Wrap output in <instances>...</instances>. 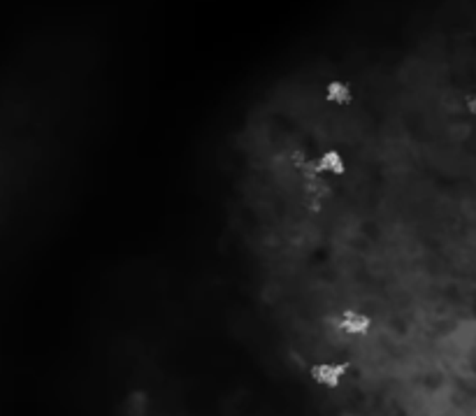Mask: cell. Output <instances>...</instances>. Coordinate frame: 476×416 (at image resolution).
I'll use <instances>...</instances> for the list:
<instances>
[{
	"instance_id": "2",
	"label": "cell",
	"mask_w": 476,
	"mask_h": 416,
	"mask_svg": "<svg viewBox=\"0 0 476 416\" xmlns=\"http://www.w3.org/2000/svg\"><path fill=\"white\" fill-rule=\"evenodd\" d=\"M339 331L354 335V338H363V335L372 331V318L363 312H347L339 318Z\"/></svg>"
},
{
	"instance_id": "5",
	"label": "cell",
	"mask_w": 476,
	"mask_h": 416,
	"mask_svg": "<svg viewBox=\"0 0 476 416\" xmlns=\"http://www.w3.org/2000/svg\"><path fill=\"white\" fill-rule=\"evenodd\" d=\"M465 105H467V112H470L472 117H476V91L467 95V103Z\"/></svg>"
},
{
	"instance_id": "3",
	"label": "cell",
	"mask_w": 476,
	"mask_h": 416,
	"mask_svg": "<svg viewBox=\"0 0 476 416\" xmlns=\"http://www.w3.org/2000/svg\"><path fill=\"white\" fill-rule=\"evenodd\" d=\"M325 100L334 108H349L354 103V88L344 79H332V82L325 84Z\"/></svg>"
},
{
	"instance_id": "1",
	"label": "cell",
	"mask_w": 476,
	"mask_h": 416,
	"mask_svg": "<svg viewBox=\"0 0 476 416\" xmlns=\"http://www.w3.org/2000/svg\"><path fill=\"white\" fill-rule=\"evenodd\" d=\"M347 375H349L347 363H316L310 370V377L323 388H337Z\"/></svg>"
},
{
	"instance_id": "4",
	"label": "cell",
	"mask_w": 476,
	"mask_h": 416,
	"mask_svg": "<svg viewBox=\"0 0 476 416\" xmlns=\"http://www.w3.org/2000/svg\"><path fill=\"white\" fill-rule=\"evenodd\" d=\"M319 167L328 175H344L347 172V161H344V156L339 152L328 149V152H323L319 156Z\"/></svg>"
}]
</instances>
